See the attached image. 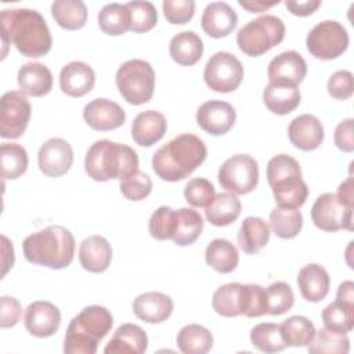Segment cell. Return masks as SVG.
Returning a JSON list of instances; mask_svg holds the SVG:
<instances>
[{
    "mask_svg": "<svg viewBox=\"0 0 354 354\" xmlns=\"http://www.w3.org/2000/svg\"><path fill=\"white\" fill-rule=\"evenodd\" d=\"M1 40L6 47L12 43L25 57L39 58L46 55L53 46V37L43 15L30 8H6L0 14Z\"/></svg>",
    "mask_w": 354,
    "mask_h": 354,
    "instance_id": "obj_1",
    "label": "cell"
},
{
    "mask_svg": "<svg viewBox=\"0 0 354 354\" xmlns=\"http://www.w3.org/2000/svg\"><path fill=\"white\" fill-rule=\"evenodd\" d=\"M206 155L205 142L195 134L184 133L162 145L153 153L152 169L165 181H181L203 163Z\"/></svg>",
    "mask_w": 354,
    "mask_h": 354,
    "instance_id": "obj_2",
    "label": "cell"
},
{
    "mask_svg": "<svg viewBox=\"0 0 354 354\" xmlns=\"http://www.w3.org/2000/svg\"><path fill=\"white\" fill-rule=\"evenodd\" d=\"M25 259L51 270L68 267L75 256V238L62 225H48L28 235L22 242Z\"/></svg>",
    "mask_w": 354,
    "mask_h": 354,
    "instance_id": "obj_3",
    "label": "cell"
},
{
    "mask_svg": "<svg viewBox=\"0 0 354 354\" xmlns=\"http://www.w3.org/2000/svg\"><path fill=\"white\" fill-rule=\"evenodd\" d=\"M84 170L95 181H122L138 171V155L126 144L98 140L86 152Z\"/></svg>",
    "mask_w": 354,
    "mask_h": 354,
    "instance_id": "obj_4",
    "label": "cell"
},
{
    "mask_svg": "<svg viewBox=\"0 0 354 354\" xmlns=\"http://www.w3.org/2000/svg\"><path fill=\"white\" fill-rule=\"evenodd\" d=\"M113 317L102 306H87L72 318L64 339L65 354H94L108 335Z\"/></svg>",
    "mask_w": 354,
    "mask_h": 354,
    "instance_id": "obj_5",
    "label": "cell"
},
{
    "mask_svg": "<svg viewBox=\"0 0 354 354\" xmlns=\"http://www.w3.org/2000/svg\"><path fill=\"white\" fill-rule=\"evenodd\" d=\"M267 181L279 207L299 209L304 205L308 187L301 178L299 162L285 153L271 158L267 163Z\"/></svg>",
    "mask_w": 354,
    "mask_h": 354,
    "instance_id": "obj_6",
    "label": "cell"
},
{
    "mask_svg": "<svg viewBox=\"0 0 354 354\" xmlns=\"http://www.w3.org/2000/svg\"><path fill=\"white\" fill-rule=\"evenodd\" d=\"M285 37V24L281 18L266 14L243 25L236 33L239 50L249 57H259L279 44Z\"/></svg>",
    "mask_w": 354,
    "mask_h": 354,
    "instance_id": "obj_7",
    "label": "cell"
},
{
    "mask_svg": "<svg viewBox=\"0 0 354 354\" xmlns=\"http://www.w3.org/2000/svg\"><path fill=\"white\" fill-rule=\"evenodd\" d=\"M116 86L120 95L131 105L148 102L155 90V72L144 59H129L116 71Z\"/></svg>",
    "mask_w": 354,
    "mask_h": 354,
    "instance_id": "obj_8",
    "label": "cell"
},
{
    "mask_svg": "<svg viewBox=\"0 0 354 354\" xmlns=\"http://www.w3.org/2000/svg\"><path fill=\"white\" fill-rule=\"evenodd\" d=\"M348 33L337 21L318 22L307 35L306 44L310 54L318 59L329 61L340 57L348 47Z\"/></svg>",
    "mask_w": 354,
    "mask_h": 354,
    "instance_id": "obj_9",
    "label": "cell"
},
{
    "mask_svg": "<svg viewBox=\"0 0 354 354\" xmlns=\"http://www.w3.org/2000/svg\"><path fill=\"white\" fill-rule=\"evenodd\" d=\"M221 188L235 195L252 192L259 183V165L254 158L246 153H236L228 158L218 169Z\"/></svg>",
    "mask_w": 354,
    "mask_h": 354,
    "instance_id": "obj_10",
    "label": "cell"
},
{
    "mask_svg": "<svg viewBox=\"0 0 354 354\" xmlns=\"http://www.w3.org/2000/svg\"><path fill=\"white\" fill-rule=\"evenodd\" d=\"M243 79L241 61L228 51H217L205 65L203 80L206 86L217 93H231L236 90Z\"/></svg>",
    "mask_w": 354,
    "mask_h": 354,
    "instance_id": "obj_11",
    "label": "cell"
},
{
    "mask_svg": "<svg viewBox=\"0 0 354 354\" xmlns=\"http://www.w3.org/2000/svg\"><path fill=\"white\" fill-rule=\"evenodd\" d=\"M30 102L22 91H7L0 100V136L3 138H19L29 123Z\"/></svg>",
    "mask_w": 354,
    "mask_h": 354,
    "instance_id": "obj_12",
    "label": "cell"
},
{
    "mask_svg": "<svg viewBox=\"0 0 354 354\" xmlns=\"http://www.w3.org/2000/svg\"><path fill=\"white\" fill-rule=\"evenodd\" d=\"M314 225L325 232L339 230H353V207L343 205L336 194L325 192L319 195L311 207Z\"/></svg>",
    "mask_w": 354,
    "mask_h": 354,
    "instance_id": "obj_13",
    "label": "cell"
},
{
    "mask_svg": "<svg viewBox=\"0 0 354 354\" xmlns=\"http://www.w3.org/2000/svg\"><path fill=\"white\" fill-rule=\"evenodd\" d=\"M39 169L48 177H61L66 174L73 163V151L71 144L58 137L47 140L37 152Z\"/></svg>",
    "mask_w": 354,
    "mask_h": 354,
    "instance_id": "obj_14",
    "label": "cell"
},
{
    "mask_svg": "<svg viewBox=\"0 0 354 354\" xmlns=\"http://www.w3.org/2000/svg\"><path fill=\"white\" fill-rule=\"evenodd\" d=\"M236 119L234 106L230 102L210 100L203 102L196 111L198 126L210 136H223L228 133Z\"/></svg>",
    "mask_w": 354,
    "mask_h": 354,
    "instance_id": "obj_15",
    "label": "cell"
},
{
    "mask_svg": "<svg viewBox=\"0 0 354 354\" xmlns=\"http://www.w3.org/2000/svg\"><path fill=\"white\" fill-rule=\"evenodd\" d=\"M24 324L32 336L48 337L58 330L61 324V313L53 303L37 300L26 307Z\"/></svg>",
    "mask_w": 354,
    "mask_h": 354,
    "instance_id": "obj_16",
    "label": "cell"
},
{
    "mask_svg": "<svg viewBox=\"0 0 354 354\" xmlns=\"http://www.w3.org/2000/svg\"><path fill=\"white\" fill-rule=\"evenodd\" d=\"M84 122L94 130L108 131L120 127L126 120L123 108L108 98H95L83 109Z\"/></svg>",
    "mask_w": 354,
    "mask_h": 354,
    "instance_id": "obj_17",
    "label": "cell"
},
{
    "mask_svg": "<svg viewBox=\"0 0 354 354\" xmlns=\"http://www.w3.org/2000/svg\"><path fill=\"white\" fill-rule=\"evenodd\" d=\"M307 73V64L304 58L295 50L283 51L274 57L267 69L268 80L274 83H285L297 86L303 82Z\"/></svg>",
    "mask_w": 354,
    "mask_h": 354,
    "instance_id": "obj_18",
    "label": "cell"
},
{
    "mask_svg": "<svg viewBox=\"0 0 354 354\" xmlns=\"http://www.w3.org/2000/svg\"><path fill=\"white\" fill-rule=\"evenodd\" d=\"M212 306L221 317L245 315L249 307V285L231 282L217 288L212 297Z\"/></svg>",
    "mask_w": 354,
    "mask_h": 354,
    "instance_id": "obj_19",
    "label": "cell"
},
{
    "mask_svg": "<svg viewBox=\"0 0 354 354\" xmlns=\"http://www.w3.org/2000/svg\"><path fill=\"white\" fill-rule=\"evenodd\" d=\"M236 24V12L225 1H213L207 4L201 18L203 32L214 39L228 36L235 29Z\"/></svg>",
    "mask_w": 354,
    "mask_h": 354,
    "instance_id": "obj_20",
    "label": "cell"
},
{
    "mask_svg": "<svg viewBox=\"0 0 354 354\" xmlns=\"http://www.w3.org/2000/svg\"><path fill=\"white\" fill-rule=\"evenodd\" d=\"M288 137L296 148L301 151H314L324 141V126L317 116L303 113L290 122Z\"/></svg>",
    "mask_w": 354,
    "mask_h": 354,
    "instance_id": "obj_21",
    "label": "cell"
},
{
    "mask_svg": "<svg viewBox=\"0 0 354 354\" xmlns=\"http://www.w3.org/2000/svg\"><path fill=\"white\" fill-rule=\"evenodd\" d=\"M95 83L93 68L82 61L66 64L59 72V87L64 94L79 98L90 93Z\"/></svg>",
    "mask_w": 354,
    "mask_h": 354,
    "instance_id": "obj_22",
    "label": "cell"
},
{
    "mask_svg": "<svg viewBox=\"0 0 354 354\" xmlns=\"http://www.w3.org/2000/svg\"><path fill=\"white\" fill-rule=\"evenodd\" d=\"M133 311L144 322L160 324L171 315L173 300L160 292H145L134 299Z\"/></svg>",
    "mask_w": 354,
    "mask_h": 354,
    "instance_id": "obj_23",
    "label": "cell"
},
{
    "mask_svg": "<svg viewBox=\"0 0 354 354\" xmlns=\"http://www.w3.org/2000/svg\"><path fill=\"white\" fill-rule=\"evenodd\" d=\"M145 330L136 324L120 325L104 348L105 354H142L147 351Z\"/></svg>",
    "mask_w": 354,
    "mask_h": 354,
    "instance_id": "obj_24",
    "label": "cell"
},
{
    "mask_svg": "<svg viewBox=\"0 0 354 354\" xmlns=\"http://www.w3.org/2000/svg\"><path fill=\"white\" fill-rule=\"evenodd\" d=\"M167 122L163 113L158 111H144L138 113L131 124V137L141 147H151L166 133Z\"/></svg>",
    "mask_w": 354,
    "mask_h": 354,
    "instance_id": "obj_25",
    "label": "cell"
},
{
    "mask_svg": "<svg viewBox=\"0 0 354 354\" xmlns=\"http://www.w3.org/2000/svg\"><path fill=\"white\" fill-rule=\"evenodd\" d=\"M112 260V248L101 235H90L79 246V261L88 272H104Z\"/></svg>",
    "mask_w": 354,
    "mask_h": 354,
    "instance_id": "obj_26",
    "label": "cell"
},
{
    "mask_svg": "<svg viewBox=\"0 0 354 354\" xmlns=\"http://www.w3.org/2000/svg\"><path fill=\"white\" fill-rule=\"evenodd\" d=\"M297 285L304 300L318 303L324 300L329 292V274L317 263L307 264L299 271Z\"/></svg>",
    "mask_w": 354,
    "mask_h": 354,
    "instance_id": "obj_27",
    "label": "cell"
},
{
    "mask_svg": "<svg viewBox=\"0 0 354 354\" xmlns=\"http://www.w3.org/2000/svg\"><path fill=\"white\" fill-rule=\"evenodd\" d=\"M18 86L25 95L43 97L53 88L51 71L40 62H26L18 71Z\"/></svg>",
    "mask_w": 354,
    "mask_h": 354,
    "instance_id": "obj_28",
    "label": "cell"
},
{
    "mask_svg": "<svg viewBox=\"0 0 354 354\" xmlns=\"http://www.w3.org/2000/svg\"><path fill=\"white\" fill-rule=\"evenodd\" d=\"M263 101L267 109L277 115H288L300 104L297 86L270 82L263 91Z\"/></svg>",
    "mask_w": 354,
    "mask_h": 354,
    "instance_id": "obj_29",
    "label": "cell"
},
{
    "mask_svg": "<svg viewBox=\"0 0 354 354\" xmlns=\"http://www.w3.org/2000/svg\"><path fill=\"white\" fill-rule=\"evenodd\" d=\"M169 53L173 61L178 65L191 66L202 58L203 41L198 33L192 30H184L171 37Z\"/></svg>",
    "mask_w": 354,
    "mask_h": 354,
    "instance_id": "obj_30",
    "label": "cell"
},
{
    "mask_svg": "<svg viewBox=\"0 0 354 354\" xmlns=\"http://www.w3.org/2000/svg\"><path fill=\"white\" fill-rule=\"evenodd\" d=\"M270 239L268 224L254 216L246 217L238 231V245L246 254H254L260 252Z\"/></svg>",
    "mask_w": 354,
    "mask_h": 354,
    "instance_id": "obj_31",
    "label": "cell"
},
{
    "mask_svg": "<svg viewBox=\"0 0 354 354\" xmlns=\"http://www.w3.org/2000/svg\"><path fill=\"white\" fill-rule=\"evenodd\" d=\"M205 214L207 221L216 227L230 225L241 214V201L235 194L220 192L206 206Z\"/></svg>",
    "mask_w": 354,
    "mask_h": 354,
    "instance_id": "obj_32",
    "label": "cell"
},
{
    "mask_svg": "<svg viewBox=\"0 0 354 354\" xmlns=\"http://www.w3.org/2000/svg\"><path fill=\"white\" fill-rule=\"evenodd\" d=\"M205 260L209 267L220 274L232 272L239 261L236 248L227 239H213L205 250Z\"/></svg>",
    "mask_w": 354,
    "mask_h": 354,
    "instance_id": "obj_33",
    "label": "cell"
},
{
    "mask_svg": "<svg viewBox=\"0 0 354 354\" xmlns=\"http://www.w3.org/2000/svg\"><path fill=\"white\" fill-rule=\"evenodd\" d=\"M51 15L66 30H77L86 25L87 7L82 0H57L51 4Z\"/></svg>",
    "mask_w": 354,
    "mask_h": 354,
    "instance_id": "obj_34",
    "label": "cell"
},
{
    "mask_svg": "<svg viewBox=\"0 0 354 354\" xmlns=\"http://www.w3.org/2000/svg\"><path fill=\"white\" fill-rule=\"evenodd\" d=\"M177 346L184 354H205L213 346L210 330L198 324H189L180 329L177 335Z\"/></svg>",
    "mask_w": 354,
    "mask_h": 354,
    "instance_id": "obj_35",
    "label": "cell"
},
{
    "mask_svg": "<svg viewBox=\"0 0 354 354\" xmlns=\"http://www.w3.org/2000/svg\"><path fill=\"white\" fill-rule=\"evenodd\" d=\"M202 230V216L194 209L181 207L177 210V227L171 241L178 246H189L199 238Z\"/></svg>",
    "mask_w": 354,
    "mask_h": 354,
    "instance_id": "obj_36",
    "label": "cell"
},
{
    "mask_svg": "<svg viewBox=\"0 0 354 354\" xmlns=\"http://www.w3.org/2000/svg\"><path fill=\"white\" fill-rule=\"evenodd\" d=\"M324 328L347 335L354 326V303L335 300L322 310Z\"/></svg>",
    "mask_w": 354,
    "mask_h": 354,
    "instance_id": "obj_37",
    "label": "cell"
},
{
    "mask_svg": "<svg viewBox=\"0 0 354 354\" xmlns=\"http://www.w3.org/2000/svg\"><path fill=\"white\" fill-rule=\"evenodd\" d=\"M98 26L109 36H119L130 30V12L126 4H105L98 12Z\"/></svg>",
    "mask_w": 354,
    "mask_h": 354,
    "instance_id": "obj_38",
    "label": "cell"
},
{
    "mask_svg": "<svg viewBox=\"0 0 354 354\" xmlns=\"http://www.w3.org/2000/svg\"><path fill=\"white\" fill-rule=\"evenodd\" d=\"M279 328L285 344L292 347L308 346L315 335L314 324L303 315L289 317L279 325Z\"/></svg>",
    "mask_w": 354,
    "mask_h": 354,
    "instance_id": "obj_39",
    "label": "cell"
},
{
    "mask_svg": "<svg viewBox=\"0 0 354 354\" xmlns=\"http://www.w3.org/2000/svg\"><path fill=\"white\" fill-rule=\"evenodd\" d=\"M1 177L15 180L21 177L28 169V152L15 142H3L0 147Z\"/></svg>",
    "mask_w": 354,
    "mask_h": 354,
    "instance_id": "obj_40",
    "label": "cell"
},
{
    "mask_svg": "<svg viewBox=\"0 0 354 354\" xmlns=\"http://www.w3.org/2000/svg\"><path fill=\"white\" fill-rule=\"evenodd\" d=\"M270 225L278 238L292 239L303 227V216L299 209L278 206L270 213Z\"/></svg>",
    "mask_w": 354,
    "mask_h": 354,
    "instance_id": "obj_41",
    "label": "cell"
},
{
    "mask_svg": "<svg viewBox=\"0 0 354 354\" xmlns=\"http://www.w3.org/2000/svg\"><path fill=\"white\" fill-rule=\"evenodd\" d=\"M250 342L257 350L264 353H277L286 347L279 325L272 322L257 324L250 330Z\"/></svg>",
    "mask_w": 354,
    "mask_h": 354,
    "instance_id": "obj_42",
    "label": "cell"
},
{
    "mask_svg": "<svg viewBox=\"0 0 354 354\" xmlns=\"http://www.w3.org/2000/svg\"><path fill=\"white\" fill-rule=\"evenodd\" d=\"M307 347L308 353L313 354H347L350 351V340L343 333H336L326 328H322L315 332L313 340Z\"/></svg>",
    "mask_w": 354,
    "mask_h": 354,
    "instance_id": "obj_43",
    "label": "cell"
},
{
    "mask_svg": "<svg viewBox=\"0 0 354 354\" xmlns=\"http://www.w3.org/2000/svg\"><path fill=\"white\" fill-rule=\"evenodd\" d=\"M126 7L130 12V30L136 33H145L151 30L158 22V11L151 1H129Z\"/></svg>",
    "mask_w": 354,
    "mask_h": 354,
    "instance_id": "obj_44",
    "label": "cell"
},
{
    "mask_svg": "<svg viewBox=\"0 0 354 354\" xmlns=\"http://www.w3.org/2000/svg\"><path fill=\"white\" fill-rule=\"evenodd\" d=\"M177 227V210L169 206L158 207L148 223V230L152 238L158 241L171 239Z\"/></svg>",
    "mask_w": 354,
    "mask_h": 354,
    "instance_id": "obj_45",
    "label": "cell"
},
{
    "mask_svg": "<svg viewBox=\"0 0 354 354\" xmlns=\"http://www.w3.org/2000/svg\"><path fill=\"white\" fill-rule=\"evenodd\" d=\"M267 314L282 315L293 307L295 295L292 288L282 281L271 283L267 289Z\"/></svg>",
    "mask_w": 354,
    "mask_h": 354,
    "instance_id": "obj_46",
    "label": "cell"
},
{
    "mask_svg": "<svg viewBox=\"0 0 354 354\" xmlns=\"http://www.w3.org/2000/svg\"><path fill=\"white\" fill-rule=\"evenodd\" d=\"M120 192L129 201H142L152 191V180L144 171H136L130 177L120 181Z\"/></svg>",
    "mask_w": 354,
    "mask_h": 354,
    "instance_id": "obj_47",
    "label": "cell"
},
{
    "mask_svg": "<svg viewBox=\"0 0 354 354\" xmlns=\"http://www.w3.org/2000/svg\"><path fill=\"white\" fill-rule=\"evenodd\" d=\"M214 195V187L206 178H192L184 188V198L194 207H206Z\"/></svg>",
    "mask_w": 354,
    "mask_h": 354,
    "instance_id": "obj_48",
    "label": "cell"
},
{
    "mask_svg": "<svg viewBox=\"0 0 354 354\" xmlns=\"http://www.w3.org/2000/svg\"><path fill=\"white\" fill-rule=\"evenodd\" d=\"M163 14L171 25H183L192 19L195 14L194 0H165L162 3Z\"/></svg>",
    "mask_w": 354,
    "mask_h": 354,
    "instance_id": "obj_49",
    "label": "cell"
},
{
    "mask_svg": "<svg viewBox=\"0 0 354 354\" xmlns=\"http://www.w3.org/2000/svg\"><path fill=\"white\" fill-rule=\"evenodd\" d=\"M353 90V73L350 71H337L328 79V93L336 100H348Z\"/></svg>",
    "mask_w": 354,
    "mask_h": 354,
    "instance_id": "obj_50",
    "label": "cell"
},
{
    "mask_svg": "<svg viewBox=\"0 0 354 354\" xmlns=\"http://www.w3.org/2000/svg\"><path fill=\"white\" fill-rule=\"evenodd\" d=\"M267 314V292L266 288L249 283V308L245 317L256 318Z\"/></svg>",
    "mask_w": 354,
    "mask_h": 354,
    "instance_id": "obj_51",
    "label": "cell"
},
{
    "mask_svg": "<svg viewBox=\"0 0 354 354\" xmlns=\"http://www.w3.org/2000/svg\"><path fill=\"white\" fill-rule=\"evenodd\" d=\"M0 326L1 328H11L14 326L21 317L22 308L19 301L15 297L3 296L0 299Z\"/></svg>",
    "mask_w": 354,
    "mask_h": 354,
    "instance_id": "obj_52",
    "label": "cell"
},
{
    "mask_svg": "<svg viewBox=\"0 0 354 354\" xmlns=\"http://www.w3.org/2000/svg\"><path fill=\"white\" fill-rule=\"evenodd\" d=\"M354 120L351 118L342 120L335 129V145L343 152H353L354 151V130H353Z\"/></svg>",
    "mask_w": 354,
    "mask_h": 354,
    "instance_id": "obj_53",
    "label": "cell"
},
{
    "mask_svg": "<svg viewBox=\"0 0 354 354\" xmlns=\"http://www.w3.org/2000/svg\"><path fill=\"white\" fill-rule=\"evenodd\" d=\"M321 6L319 0H303V1H295V0H286L285 7L297 17H307L313 14L318 7Z\"/></svg>",
    "mask_w": 354,
    "mask_h": 354,
    "instance_id": "obj_54",
    "label": "cell"
},
{
    "mask_svg": "<svg viewBox=\"0 0 354 354\" xmlns=\"http://www.w3.org/2000/svg\"><path fill=\"white\" fill-rule=\"evenodd\" d=\"M336 196L343 205L354 207V183L351 176L339 185Z\"/></svg>",
    "mask_w": 354,
    "mask_h": 354,
    "instance_id": "obj_55",
    "label": "cell"
},
{
    "mask_svg": "<svg viewBox=\"0 0 354 354\" xmlns=\"http://www.w3.org/2000/svg\"><path fill=\"white\" fill-rule=\"evenodd\" d=\"M1 249H3V277L14 266V248L6 235H1Z\"/></svg>",
    "mask_w": 354,
    "mask_h": 354,
    "instance_id": "obj_56",
    "label": "cell"
},
{
    "mask_svg": "<svg viewBox=\"0 0 354 354\" xmlns=\"http://www.w3.org/2000/svg\"><path fill=\"white\" fill-rule=\"evenodd\" d=\"M336 300L354 303V282L353 281H344L339 285L336 292Z\"/></svg>",
    "mask_w": 354,
    "mask_h": 354,
    "instance_id": "obj_57",
    "label": "cell"
},
{
    "mask_svg": "<svg viewBox=\"0 0 354 354\" xmlns=\"http://www.w3.org/2000/svg\"><path fill=\"white\" fill-rule=\"evenodd\" d=\"M278 3H279L278 0L277 1H270V3L260 1V0H257V1H242V0H239L238 1V4L241 7H243L245 10H248L249 12H263L267 8H270V7H272V6L278 4Z\"/></svg>",
    "mask_w": 354,
    "mask_h": 354,
    "instance_id": "obj_58",
    "label": "cell"
}]
</instances>
